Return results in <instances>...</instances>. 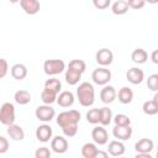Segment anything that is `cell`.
Segmentation results:
<instances>
[{
	"label": "cell",
	"mask_w": 158,
	"mask_h": 158,
	"mask_svg": "<svg viewBox=\"0 0 158 158\" xmlns=\"http://www.w3.org/2000/svg\"><path fill=\"white\" fill-rule=\"evenodd\" d=\"M80 121V112L77 110L63 111L57 117V123L60 126L67 137H73L78 131V122Z\"/></svg>",
	"instance_id": "6da1fadb"
},
{
	"label": "cell",
	"mask_w": 158,
	"mask_h": 158,
	"mask_svg": "<svg viewBox=\"0 0 158 158\" xmlns=\"http://www.w3.org/2000/svg\"><path fill=\"white\" fill-rule=\"evenodd\" d=\"M77 95L79 99L80 105L83 106H90L94 104V99H95V93H94V86L84 81L81 83L78 89H77Z\"/></svg>",
	"instance_id": "7a4b0ae2"
},
{
	"label": "cell",
	"mask_w": 158,
	"mask_h": 158,
	"mask_svg": "<svg viewBox=\"0 0 158 158\" xmlns=\"http://www.w3.org/2000/svg\"><path fill=\"white\" fill-rule=\"evenodd\" d=\"M65 63L62 59H47L43 63V69L47 75H56L64 70Z\"/></svg>",
	"instance_id": "3957f363"
},
{
	"label": "cell",
	"mask_w": 158,
	"mask_h": 158,
	"mask_svg": "<svg viewBox=\"0 0 158 158\" xmlns=\"http://www.w3.org/2000/svg\"><path fill=\"white\" fill-rule=\"evenodd\" d=\"M0 121L2 125H12L15 121V107L11 102H4L0 109Z\"/></svg>",
	"instance_id": "277c9868"
},
{
	"label": "cell",
	"mask_w": 158,
	"mask_h": 158,
	"mask_svg": "<svg viewBox=\"0 0 158 158\" xmlns=\"http://www.w3.org/2000/svg\"><path fill=\"white\" fill-rule=\"evenodd\" d=\"M91 78H93V81L98 85H105L107 84L110 80H111V72L104 67L101 68H98L93 72L91 74Z\"/></svg>",
	"instance_id": "5b68a950"
},
{
	"label": "cell",
	"mask_w": 158,
	"mask_h": 158,
	"mask_svg": "<svg viewBox=\"0 0 158 158\" xmlns=\"http://www.w3.org/2000/svg\"><path fill=\"white\" fill-rule=\"evenodd\" d=\"M56 115V111L53 107H51L49 105L44 104V105H41L36 109V117L40 120V121H43V122H48L51 121Z\"/></svg>",
	"instance_id": "8992f818"
},
{
	"label": "cell",
	"mask_w": 158,
	"mask_h": 158,
	"mask_svg": "<svg viewBox=\"0 0 158 158\" xmlns=\"http://www.w3.org/2000/svg\"><path fill=\"white\" fill-rule=\"evenodd\" d=\"M95 58H96V62H98L100 65L106 67V65H110V64L112 63L114 54H112V52H111L110 49H107V48H101V49H99V51L96 52Z\"/></svg>",
	"instance_id": "52a82bcc"
},
{
	"label": "cell",
	"mask_w": 158,
	"mask_h": 158,
	"mask_svg": "<svg viewBox=\"0 0 158 158\" xmlns=\"http://www.w3.org/2000/svg\"><path fill=\"white\" fill-rule=\"evenodd\" d=\"M91 137L94 139V142L99 146H102L105 143H107L109 141V135L106 132V130L101 126H98V127H94L93 131H91Z\"/></svg>",
	"instance_id": "ba28073f"
},
{
	"label": "cell",
	"mask_w": 158,
	"mask_h": 158,
	"mask_svg": "<svg viewBox=\"0 0 158 158\" xmlns=\"http://www.w3.org/2000/svg\"><path fill=\"white\" fill-rule=\"evenodd\" d=\"M112 135L121 139V141H126L131 136H132V128L128 126H118V125H115V127L112 128Z\"/></svg>",
	"instance_id": "9c48e42d"
},
{
	"label": "cell",
	"mask_w": 158,
	"mask_h": 158,
	"mask_svg": "<svg viewBox=\"0 0 158 158\" xmlns=\"http://www.w3.org/2000/svg\"><path fill=\"white\" fill-rule=\"evenodd\" d=\"M51 148L56 153L62 154V153L67 152V149H68V141L62 136H56L51 142Z\"/></svg>",
	"instance_id": "30bf717a"
},
{
	"label": "cell",
	"mask_w": 158,
	"mask_h": 158,
	"mask_svg": "<svg viewBox=\"0 0 158 158\" xmlns=\"http://www.w3.org/2000/svg\"><path fill=\"white\" fill-rule=\"evenodd\" d=\"M126 78H127V80H128L130 83H132V84L136 85V84L142 83V80H143V78H144V73H143V70L139 69V68H131V69L127 70Z\"/></svg>",
	"instance_id": "8fae6325"
},
{
	"label": "cell",
	"mask_w": 158,
	"mask_h": 158,
	"mask_svg": "<svg viewBox=\"0 0 158 158\" xmlns=\"http://www.w3.org/2000/svg\"><path fill=\"white\" fill-rule=\"evenodd\" d=\"M20 5L22 10L28 15H35L40 11L38 0H20Z\"/></svg>",
	"instance_id": "7c38bea8"
},
{
	"label": "cell",
	"mask_w": 158,
	"mask_h": 158,
	"mask_svg": "<svg viewBox=\"0 0 158 158\" xmlns=\"http://www.w3.org/2000/svg\"><path fill=\"white\" fill-rule=\"evenodd\" d=\"M100 99L104 104H110L116 99V91L115 88L111 85H106L100 91Z\"/></svg>",
	"instance_id": "4fadbf2b"
},
{
	"label": "cell",
	"mask_w": 158,
	"mask_h": 158,
	"mask_svg": "<svg viewBox=\"0 0 158 158\" xmlns=\"http://www.w3.org/2000/svg\"><path fill=\"white\" fill-rule=\"evenodd\" d=\"M36 137L41 142H48L52 137V128L48 125H41L36 130Z\"/></svg>",
	"instance_id": "5bb4252c"
},
{
	"label": "cell",
	"mask_w": 158,
	"mask_h": 158,
	"mask_svg": "<svg viewBox=\"0 0 158 158\" xmlns=\"http://www.w3.org/2000/svg\"><path fill=\"white\" fill-rule=\"evenodd\" d=\"M153 147H154L153 141L149 139V138H142V139H139L135 144V149L138 153H151V151L153 149Z\"/></svg>",
	"instance_id": "9a60e30c"
},
{
	"label": "cell",
	"mask_w": 158,
	"mask_h": 158,
	"mask_svg": "<svg viewBox=\"0 0 158 158\" xmlns=\"http://www.w3.org/2000/svg\"><path fill=\"white\" fill-rule=\"evenodd\" d=\"M57 102L62 107H69V106H72L73 102H74V95H73V93H70V91H62L58 95V98H57Z\"/></svg>",
	"instance_id": "2e32d148"
},
{
	"label": "cell",
	"mask_w": 158,
	"mask_h": 158,
	"mask_svg": "<svg viewBox=\"0 0 158 158\" xmlns=\"http://www.w3.org/2000/svg\"><path fill=\"white\" fill-rule=\"evenodd\" d=\"M107 152L114 156V157H118V156H122L125 153V146L123 143H121L120 141H111L109 143V147H107Z\"/></svg>",
	"instance_id": "e0dca14e"
},
{
	"label": "cell",
	"mask_w": 158,
	"mask_h": 158,
	"mask_svg": "<svg viewBox=\"0 0 158 158\" xmlns=\"http://www.w3.org/2000/svg\"><path fill=\"white\" fill-rule=\"evenodd\" d=\"M7 133H9V136H10L14 141H22L23 137H25L23 130H22L20 126L14 125V123L7 126Z\"/></svg>",
	"instance_id": "ac0fdd59"
},
{
	"label": "cell",
	"mask_w": 158,
	"mask_h": 158,
	"mask_svg": "<svg viewBox=\"0 0 158 158\" xmlns=\"http://www.w3.org/2000/svg\"><path fill=\"white\" fill-rule=\"evenodd\" d=\"M11 75L16 80H22L27 75V68L23 64L17 63V64L12 65V68H11Z\"/></svg>",
	"instance_id": "d6986e66"
},
{
	"label": "cell",
	"mask_w": 158,
	"mask_h": 158,
	"mask_svg": "<svg viewBox=\"0 0 158 158\" xmlns=\"http://www.w3.org/2000/svg\"><path fill=\"white\" fill-rule=\"evenodd\" d=\"M81 78V73L80 72H77L72 68H68L67 72H65V81L69 84V85H75Z\"/></svg>",
	"instance_id": "ffe728a7"
},
{
	"label": "cell",
	"mask_w": 158,
	"mask_h": 158,
	"mask_svg": "<svg viewBox=\"0 0 158 158\" xmlns=\"http://www.w3.org/2000/svg\"><path fill=\"white\" fill-rule=\"evenodd\" d=\"M128 7L130 6H128V2L127 1L118 0V1H116V2L112 4L111 10H112V12L115 15H123V14H126L128 11Z\"/></svg>",
	"instance_id": "44dd1931"
},
{
	"label": "cell",
	"mask_w": 158,
	"mask_h": 158,
	"mask_svg": "<svg viewBox=\"0 0 158 158\" xmlns=\"http://www.w3.org/2000/svg\"><path fill=\"white\" fill-rule=\"evenodd\" d=\"M133 99V91L127 88V86H123L118 91V100L122 102V104H130Z\"/></svg>",
	"instance_id": "7402d4cb"
},
{
	"label": "cell",
	"mask_w": 158,
	"mask_h": 158,
	"mask_svg": "<svg viewBox=\"0 0 158 158\" xmlns=\"http://www.w3.org/2000/svg\"><path fill=\"white\" fill-rule=\"evenodd\" d=\"M14 99L17 104L20 105H26L31 101V94L27 91V90H19L15 93L14 95Z\"/></svg>",
	"instance_id": "603a6c76"
},
{
	"label": "cell",
	"mask_w": 158,
	"mask_h": 158,
	"mask_svg": "<svg viewBox=\"0 0 158 158\" xmlns=\"http://www.w3.org/2000/svg\"><path fill=\"white\" fill-rule=\"evenodd\" d=\"M131 58H132V60H133L135 63L142 64V63H144V62L147 60L148 54H147V52H146L144 49H142V48H137V49H135V51L132 52Z\"/></svg>",
	"instance_id": "cb8c5ba5"
},
{
	"label": "cell",
	"mask_w": 158,
	"mask_h": 158,
	"mask_svg": "<svg viewBox=\"0 0 158 158\" xmlns=\"http://www.w3.org/2000/svg\"><path fill=\"white\" fill-rule=\"evenodd\" d=\"M41 99H42V101H43L44 104L51 105L52 102L57 101V93H54V91H52V90L44 88V89L42 90V93H41Z\"/></svg>",
	"instance_id": "d4e9b609"
},
{
	"label": "cell",
	"mask_w": 158,
	"mask_h": 158,
	"mask_svg": "<svg viewBox=\"0 0 158 158\" xmlns=\"http://www.w3.org/2000/svg\"><path fill=\"white\" fill-rule=\"evenodd\" d=\"M96 152H98V148L94 143H85L81 147V154L85 158H95Z\"/></svg>",
	"instance_id": "484cf974"
},
{
	"label": "cell",
	"mask_w": 158,
	"mask_h": 158,
	"mask_svg": "<svg viewBox=\"0 0 158 158\" xmlns=\"http://www.w3.org/2000/svg\"><path fill=\"white\" fill-rule=\"evenodd\" d=\"M112 120V112L109 107H101L100 109V123L102 126H107L110 125Z\"/></svg>",
	"instance_id": "4316f807"
},
{
	"label": "cell",
	"mask_w": 158,
	"mask_h": 158,
	"mask_svg": "<svg viewBox=\"0 0 158 158\" xmlns=\"http://www.w3.org/2000/svg\"><path fill=\"white\" fill-rule=\"evenodd\" d=\"M44 88H47V89H49V90H52V91H54V93L58 94L59 90L62 89V84H60V81H59L58 79L51 78V79H47V80H46Z\"/></svg>",
	"instance_id": "83f0119b"
},
{
	"label": "cell",
	"mask_w": 158,
	"mask_h": 158,
	"mask_svg": "<svg viewBox=\"0 0 158 158\" xmlns=\"http://www.w3.org/2000/svg\"><path fill=\"white\" fill-rule=\"evenodd\" d=\"M86 120L89 123H99L100 122V109H90L86 112Z\"/></svg>",
	"instance_id": "f1b7e54d"
},
{
	"label": "cell",
	"mask_w": 158,
	"mask_h": 158,
	"mask_svg": "<svg viewBox=\"0 0 158 158\" xmlns=\"http://www.w3.org/2000/svg\"><path fill=\"white\" fill-rule=\"evenodd\" d=\"M143 112L146 115H156L158 112V105L154 102V100H148L143 104Z\"/></svg>",
	"instance_id": "f546056e"
},
{
	"label": "cell",
	"mask_w": 158,
	"mask_h": 158,
	"mask_svg": "<svg viewBox=\"0 0 158 158\" xmlns=\"http://www.w3.org/2000/svg\"><path fill=\"white\" fill-rule=\"evenodd\" d=\"M68 68H72V69H74V70H77V72L83 73V72L86 69V64H85V62L81 60V59H73V60L69 62Z\"/></svg>",
	"instance_id": "4dcf8cb0"
},
{
	"label": "cell",
	"mask_w": 158,
	"mask_h": 158,
	"mask_svg": "<svg viewBox=\"0 0 158 158\" xmlns=\"http://www.w3.org/2000/svg\"><path fill=\"white\" fill-rule=\"evenodd\" d=\"M115 121V125H118V126H128L131 123V120L127 115H123V114H118L115 116L114 118Z\"/></svg>",
	"instance_id": "1f68e13d"
},
{
	"label": "cell",
	"mask_w": 158,
	"mask_h": 158,
	"mask_svg": "<svg viewBox=\"0 0 158 158\" xmlns=\"http://www.w3.org/2000/svg\"><path fill=\"white\" fill-rule=\"evenodd\" d=\"M147 86L148 89L153 91H158V74H151L147 79Z\"/></svg>",
	"instance_id": "d6a6232c"
},
{
	"label": "cell",
	"mask_w": 158,
	"mask_h": 158,
	"mask_svg": "<svg viewBox=\"0 0 158 158\" xmlns=\"http://www.w3.org/2000/svg\"><path fill=\"white\" fill-rule=\"evenodd\" d=\"M35 156H36V158H49L51 157V152H49V149L47 147H41V148H38L36 151Z\"/></svg>",
	"instance_id": "836d02e7"
},
{
	"label": "cell",
	"mask_w": 158,
	"mask_h": 158,
	"mask_svg": "<svg viewBox=\"0 0 158 158\" xmlns=\"http://www.w3.org/2000/svg\"><path fill=\"white\" fill-rule=\"evenodd\" d=\"M110 2H111V0H93L94 6L96 9H99V10H104V9L109 7Z\"/></svg>",
	"instance_id": "e575fe53"
},
{
	"label": "cell",
	"mask_w": 158,
	"mask_h": 158,
	"mask_svg": "<svg viewBox=\"0 0 158 158\" xmlns=\"http://www.w3.org/2000/svg\"><path fill=\"white\" fill-rule=\"evenodd\" d=\"M127 2H128V6L130 7H132V9H142L143 6H144V4H146V1L144 0H127Z\"/></svg>",
	"instance_id": "d590c367"
},
{
	"label": "cell",
	"mask_w": 158,
	"mask_h": 158,
	"mask_svg": "<svg viewBox=\"0 0 158 158\" xmlns=\"http://www.w3.org/2000/svg\"><path fill=\"white\" fill-rule=\"evenodd\" d=\"M9 148V142L5 137H0V153H5Z\"/></svg>",
	"instance_id": "8d00e7d4"
},
{
	"label": "cell",
	"mask_w": 158,
	"mask_h": 158,
	"mask_svg": "<svg viewBox=\"0 0 158 158\" xmlns=\"http://www.w3.org/2000/svg\"><path fill=\"white\" fill-rule=\"evenodd\" d=\"M0 63H1V69H0V78H4L5 75H6V73H7V62H6V59H1L0 60Z\"/></svg>",
	"instance_id": "74e56055"
},
{
	"label": "cell",
	"mask_w": 158,
	"mask_h": 158,
	"mask_svg": "<svg viewBox=\"0 0 158 158\" xmlns=\"http://www.w3.org/2000/svg\"><path fill=\"white\" fill-rule=\"evenodd\" d=\"M151 59H152L153 63L158 64V49H156V51L152 52V54H151Z\"/></svg>",
	"instance_id": "f35d334b"
},
{
	"label": "cell",
	"mask_w": 158,
	"mask_h": 158,
	"mask_svg": "<svg viewBox=\"0 0 158 158\" xmlns=\"http://www.w3.org/2000/svg\"><path fill=\"white\" fill-rule=\"evenodd\" d=\"M107 153H109V152H102V151H99V149H98L95 158H106V157H107Z\"/></svg>",
	"instance_id": "ab89813d"
},
{
	"label": "cell",
	"mask_w": 158,
	"mask_h": 158,
	"mask_svg": "<svg viewBox=\"0 0 158 158\" xmlns=\"http://www.w3.org/2000/svg\"><path fill=\"white\" fill-rule=\"evenodd\" d=\"M136 158H151V154L149 153H138L137 152Z\"/></svg>",
	"instance_id": "60d3db41"
},
{
	"label": "cell",
	"mask_w": 158,
	"mask_h": 158,
	"mask_svg": "<svg viewBox=\"0 0 158 158\" xmlns=\"http://www.w3.org/2000/svg\"><path fill=\"white\" fill-rule=\"evenodd\" d=\"M153 100H154V102L158 105V91L154 94V96H153Z\"/></svg>",
	"instance_id": "b9f144b4"
},
{
	"label": "cell",
	"mask_w": 158,
	"mask_h": 158,
	"mask_svg": "<svg viewBox=\"0 0 158 158\" xmlns=\"http://www.w3.org/2000/svg\"><path fill=\"white\" fill-rule=\"evenodd\" d=\"M146 2H148V4H157L158 2V0H144Z\"/></svg>",
	"instance_id": "7bdbcfd3"
},
{
	"label": "cell",
	"mask_w": 158,
	"mask_h": 158,
	"mask_svg": "<svg viewBox=\"0 0 158 158\" xmlns=\"http://www.w3.org/2000/svg\"><path fill=\"white\" fill-rule=\"evenodd\" d=\"M10 2H12V4H15V2H17V1H20V0H9Z\"/></svg>",
	"instance_id": "ee69618b"
},
{
	"label": "cell",
	"mask_w": 158,
	"mask_h": 158,
	"mask_svg": "<svg viewBox=\"0 0 158 158\" xmlns=\"http://www.w3.org/2000/svg\"><path fill=\"white\" fill-rule=\"evenodd\" d=\"M157 157H158V151H157Z\"/></svg>",
	"instance_id": "f6af8a7d"
}]
</instances>
